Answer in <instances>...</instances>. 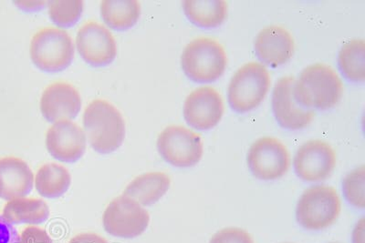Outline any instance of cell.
<instances>
[{"mask_svg":"<svg viewBox=\"0 0 365 243\" xmlns=\"http://www.w3.org/2000/svg\"><path fill=\"white\" fill-rule=\"evenodd\" d=\"M342 92L344 86L340 77L327 65H311L295 80V99L305 109H331L340 102Z\"/></svg>","mask_w":365,"mask_h":243,"instance_id":"1","label":"cell"},{"mask_svg":"<svg viewBox=\"0 0 365 243\" xmlns=\"http://www.w3.org/2000/svg\"><path fill=\"white\" fill-rule=\"evenodd\" d=\"M83 126L90 145L98 153H112L125 141V119L119 110L106 100L96 99L87 106Z\"/></svg>","mask_w":365,"mask_h":243,"instance_id":"2","label":"cell"},{"mask_svg":"<svg viewBox=\"0 0 365 243\" xmlns=\"http://www.w3.org/2000/svg\"><path fill=\"white\" fill-rule=\"evenodd\" d=\"M227 58L222 45L211 38H198L185 48L181 67L185 76L195 83H212L227 69Z\"/></svg>","mask_w":365,"mask_h":243,"instance_id":"3","label":"cell"},{"mask_svg":"<svg viewBox=\"0 0 365 243\" xmlns=\"http://www.w3.org/2000/svg\"><path fill=\"white\" fill-rule=\"evenodd\" d=\"M269 86V73L265 66L257 63L243 65L230 80L227 90L228 104L240 114L250 112L263 102Z\"/></svg>","mask_w":365,"mask_h":243,"instance_id":"4","label":"cell"},{"mask_svg":"<svg viewBox=\"0 0 365 243\" xmlns=\"http://www.w3.org/2000/svg\"><path fill=\"white\" fill-rule=\"evenodd\" d=\"M341 212V200L332 187L312 186L297 203L296 219L308 231H321L334 225Z\"/></svg>","mask_w":365,"mask_h":243,"instance_id":"5","label":"cell"},{"mask_svg":"<svg viewBox=\"0 0 365 243\" xmlns=\"http://www.w3.org/2000/svg\"><path fill=\"white\" fill-rule=\"evenodd\" d=\"M31 58L35 66L44 72H61L73 63V40L63 29H41L32 38Z\"/></svg>","mask_w":365,"mask_h":243,"instance_id":"6","label":"cell"},{"mask_svg":"<svg viewBox=\"0 0 365 243\" xmlns=\"http://www.w3.org/2000/svg\"><path fill=\"white\" fill-rule=\"evenodd\" d=\"M158 150L163 160L178 168H190L203 156L200 135L182 126H169L160 134Z\"/></svg>","mask_w":365,"mask_h":243,"instance_id":"7","label":"cell"},{"mask_svg":"<svg viewBox=\"0 0 365 243\" xmlns=\"http://www.w3.org/2000/svg\"><path fill=\"white\" fill-rule=\"evenodd\" d=\"M149 222L148 210L135 200L125 195L114 199L103 216L104 230L117 238L138 237L148 229Z\"/></svg>","mask_w":365,"mask_h":243,"instance_id":"8","label":"cell"},{"mask_svg":"<svg viewBox=\"0 0 365 243\" xmlns=\"http://www.w3.org/2000/svg\"><path fill=\"white\" fill-rule=\"evenodd\" d=\"M247 161L253 176L262 180L280 179L289 168L288 150L275 138L257 139L250 146Z\"/></svg>","mask_w":365,"mask_h":243,"instance_id":"9","label":"cell"},{"mask_svg":"<svg viewBox=\"0 0 365 243\" xmlns=\"http://www.w3.org/2000/svg\"><path fill=\"white\" fill-rule=\"evenodd\" d=\"M293 165L299 179L306 183H319L331 176L336 166V155L327 142L314 139L299 148Z\"/></svg>","mask_w":365,"mask_h":243,"instance_id":"10","label":"cell"},{"mask_svg":"<svg viewBox=\"0 0 365 243\" xmlns=\"http://www.w3.org/2000/svg\"><path fill=\"white\" fill-rule=\"evenodd\" d=\"M294 77L286 76L277 81L272 99V112L282 129L299 131L312 122L314 110L303 108L294 96Z\"/></svg>","mask_w":365,"mask_h":243,"instance_id":"11","label":"cell"},{"mask_svg":"<svg viewBox=\"0 0 365 243\" xmlns=\"http://www.w3.org/2000/svg\"><path fill=\"white\" fill-rule=\"evenodd\" d=\"M223 113L222 97L211 87H198L189 94L185 102V121L197 131H208L216 127Z\"/></svg>","mask_w":365,"mask_h":243,"instance_id":"12","label":"cell"},{"mask_svg":"<svg viewBox=\"0 0 365 243\" xmlns=\"http://www.w3.org/2000/svg\"><path fill=\"white\" fill-rule=\"evenodd\" d=\"M77 48L86 63L94 68L108 66L117 54L113 36L103 25L88 22L77 35Z\"/></svg>","mask_w":365,"mask_h":243,"instance_id":"13","label":"cell"},{"mask_svg":"<svg viewBox=\"0 0 365 243\" xmlns=\"http://www.w3.org/2000/svg\"><path fill=\"white\" fill-rule=\"evenodd\" d=\"M48 153L65 163H74L86 151V137L83 129L70 121H61L51 126L46 135Z\"/></svg>","mask_w":365,"mask_h":243,"instance_id":"14","label":"cell"},{"mask_svg":"<svg viewBox=\"0 0 365 243\" xmlns=\"http://www.w3.org/2000/svg\"><path fill=\"white\" fill-rule=\"evenodd\" d=\"M294 40L287 29L279 26H269L257 34L254 50L262 63L269 67L282 66L294 53Z\"/></svg>","mask_w":365,"mask_h":243,"instance_id":"15","label":"cell"},{"mask_svg":"<svg viewBox=\"0 0 365 243\" xmlns=\"http://www.w3.org/2000/svg\"><path fill=\"white\" fill-rule=\"evenodd\" d=\"M81 108L80 93L71 84L53 83L42 93L41 110L48 122L73 119L79 114Z\"/></svg>","mask_w":365,"mask_h":243,"instance_id":"16","label":"cell"},{"mask_svg":"<svg viewBox=\"0 0 365 243\" xmlns=\"http://www.w3.org/2000/svg\"><path fill=\"white\" fill-rule=\"evenodd\" d=\"M34 185V175L27 162L15 157L0 160V198L6 200L24 198Z\"/></svg>","mask_w":365,"mask_h":243,"instance_id":"17","label":"cell"},{"mask_svg":"<svg viewBox=\"0 0 365 243\" xmlns=\"http://www.w3.org/2000/svg\"><path fill=\"white\" fill-rule=\"evenodd\" d=\"M171 180L164 173H149L135 178L126 187L123 195L131 198L140 205L151 206L168 193Z\"/></svg>","mask_w":365,"mask_h":243,"instance_id":"18","label":"cell"},{"mask_svg":"<svg viewBox=\"0 0 365 243\" xmlns=\"http://www.w3.org/2000/svg\"><path fill=\"white\" fill-rule=\"evenodd\" d=\"M50 208L44 200L34 198H19L9 200L2 216L11 225H41L50 218Z\"/></svg>","mask_w":365,"mask_h":243,"instance_id":"19","label":"cell"},{"mask_svg":"<svg viewBox=\"0 0 365 243\" xmlns=\"http://www.w3.org/2000/svg\"><path fill=\"white\" fill-rule=\"evenodd\" d=\"M182 9L192 24L201 28H215L223 24L227 15L224 0H187Z\"/></svg>","mask_w":365,"mask_h":243,"instance_id":"20","label":"cell"},{"mask_svg":"<svg viewBox=\"0 0 365 243\" xmlns=\"http://www.w3.org/2000/svg\"><path fill=\"white\" fill-rule=\"evenodd\" d=\"M101 15L110 28L125 31L135 27L141 15V6L135 0H104Z\"/></svg>","mask_w":365,"mask_h":243,"instance_id":"21","label":"cell"},{"mask_svg":"<svg viewBox=\"0 0 365 243\" xmlns=\"http://www.w3.org/2000/svg\"><path fill=\"white\" fill-rule=\"evenodd\" d=\"M71 184L70 173L63 165L47 163L38 168L35 177L36 190L48 199H56L67 193Z\"/></svg>","mask_w":365,"mask_h":243,"instance_id":"22","label":"cell"},{"mask_svg":"<svg viewBox=\"0 0 365 243\" xmlns=\"http://www.w3.org/2000/svg\"><path fill=\"white\" fill-rule=\"evenodd\" d=\"M341 75L351 82L363 83L365 79L364 41L354 40L341 47L338 55Z\"/></svg>","mask_w":365,"mask_h":243,"instance_id":"23","label":"cell"},{"mask_svg":"<svg viewBox=\"0 0 365 243\" xmlns=\"http://www.w3.org/2000/svg\"><path fill=\"white\" fill-rule=\"evenodd\" d=\"M83 12L81 0H52L48 2L51 21L61 28L73 27L80 21Z\"/></svg>","mask_w":365,"mask_h":243,"instance_id":"24","label":"cell"},{"mask_svg":"<svg viewBox=\"0 0 365 243\" xmlns=\"http://www.w3.org/2000/svg\"><path fill=\"white\" fill-rule=\"evenodd\" d=\"M364 167L361 166L345 176L342 193L346 202L357 209H364Z\"/></svg>","mask_w":365,"mask_h":243,"instance_id":"25","label":"cell"},{"mask_svg":"<svg viewBox=\"0 0 365 243\" xmlns=\"http://www.w3.org/2000/svg\"><path fill=\"white\" fill-rule=\"evenodd\" d=\"M210 243H254L250 233L240 228H226L217 232Z\"/></svg>","mask_w":365,"mask_h":243,"instance_id":"26","label":"cell"},{"mask_svg":"<svg viewBox=\"0 0 365 243\" xmlns=\"http://www.w3.org/2000/svg\"><path fill=\"white\" fill-rule=\"evenodd\" d=\"M21 243H53L48 233L41 228L29 226L21 234Z\"/></svg>","mask_w":365,"mask_h":243,"instance_id":"27","label":"cell"},{"mask_svg":"<svg viewBox=\"0 0 365 243\" xmlns=\"http://www.w3.org/2000/svg\"><path fill=\"white\" fill-rule=\"evenodd\" d=\"M0 243H21L17 230L2 215H0Z\"/></svg>","mask_w":365,"mask_h":243,"instance_id":"28","label":"cell"},{"mask_svg":"<svg viewBox=\"0 0 365 243\" xmlns=\"http://www.w3.org/2000/svg\"><path fill=\"white\" fill-rule=\"evenodd\" d=\"M68 243H109L106 239L101 237L96 233H81L75 236Z\"/></svg>","mask_w":365,"mask_h":243,"instance_id":"29","label":"cell"},{"mask_svg":"<svg viewBox=\"0 0 365 243\" xmlns=\"http://www.w3.org/2000/svg\"><path fill=\"white\" fill-rule=\"evenodd\" d=\"M15 4L23 11H38L43 8L45 1H15Z\"/></svg>","mask_w":365,"mask_h":243,"instance_id":"30","label":"cell"},{"mask_svg":"<svg viewBox=\"0 0 365 243\" xmlns=\"http://www.w3.org/2000/svg\"><path fill=\"white\" fill-rule=\"evenodd\" d=\"M364 220L361 219L360 222L358 223L356 228L354 232V243H360L359 239L364 241Z\"/></svg>","mask_w":365,"mask_h":243,"instance_id":"31","label":"cell"},{"mask_svg":"<svg viewBox=\"0 0 365 243\" xmlns=\"http://www.w3.org/2000/svg\"></svg>","mask_w":365,"mask_h":243,"instance_id":"32","label":"cell"}]
</instances>
